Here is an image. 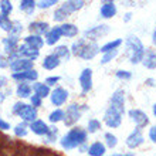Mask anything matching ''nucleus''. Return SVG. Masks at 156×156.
<instances>
[{
    "label": "nucleus",
    "instance_id": "obj_1",
    "mask_svg": "<svg viewBox=\"0 0 156 156\" xmlns=\"http://www.w3.org/2000/svg\"><path fill=\"white\" fill-rule=\"evenodd\" d=\"M87 142V131H84L82 128H73L67 135H64L60 140V144L64 149L70 151V149L78 148Z\"/></svg>",
    "mask_w": 156,
    "mask_h": 156
},
{
    "label": "nucleus",
    "instance_id": "obj_2",
    "mask_svg": "<svg viewBox=\"0 0 156 156\" xmlns=\"http://www.w3.org/2000/svg\"><path fill=\"white\" fill-rule=\"evenodd\" d=\"M125 45H126V54L128 58L132 64H138L144 60L145 55V47L142 44V41L136 36H128L126 41H125Z\"/></svg>",
    "mask_w": 156,
    "mask_h": 156
},
{
    "label": "nucleus",
    "instance_id": "obj_3",
    "mask_svg": "<svg viewBox=\"0 0 156 156\" xmlns=\"http://www.w3.org/2000/svg\"><path fill=\"white\" fill-rule=\"evenodd\" d=\"M81 107L77 105V104H71L70 107L67 108V112H66V118H64V123L67 126H71L77 122L78 119L81 118Z\"/></svg>",
    "mask_w": 156,
    "mask_h": 156
},
{
    "label": "nucleus",
    "instance_id": "obj_4",
    "mask_svg": "<svg viewBox=\"0 0 156 156\" xmlns=\"http://www.w3.org/2000/svg\"><path fill=\"white\" fill-rule=\"evenodd\" d=\"M67 98H68V91L62 87H57L55 90L50 94V101L54 107H61L67 102Z\"/></svg>",
    "mask_w": 156,
    "mask_h": 156
},
{
    "label": "nucleus",
    "instance_id": "obj_5",
    "mask_svg": "<svg viewBox=\"0 0 156 156\" xmlns=\"http://www.w3.org/2000/svg\"><path fill=\"white\" fill-rule=\"evenodd\" d=\"M121 114H119L116 109H114V108H108L107 112H105V115H104V121H105V123H107L109 128H118L119 125H121V122H122V118H121Z\"/></svg>",
    "mask_w": 156,
    "mask_h": 156
},
{
    "label": "nucleus",
    "instance_id": "obj_6",
    "mask_svg": "<svg viewBox=\"0 0 156 156\" xmlns=\"http://www.w3.org/2000/svg\"><path fill=\"white\" fill-rule=\"evenodd\" d=\"M111 108L116 109L121 115L125 112V92H123V90H116L115 92L112 94Z\"/></svg>",
    "mask_w": 156,
    "mask_h": 156
},
{
    "label": "nucleus",
    "instance_id": "obj_7",
    "mask_svg": "<svg viewBox=\"0 0 156 156\" xmlns=\"http://www.w3.org/2000/svg\"><path fill=\"white\" fill-rule=\"evenodd\" d=\"M80 85H81V90L84 94L92 90V70L91 68L82 70V73L80 74Z\"/></svg>",
    "mask_w": 156,
    "mask_h": 156
},
{
    "label": "nucleus",
    "instance_id": "obj_8",
    "mask_svg": "<svg viewBox=\"0 0 156 156\" xmlns=\"http://www.w3.org/2000/svg\"><path fill=\"white\" fill-rule=\"evenodd\" d=\"M17 115L20 116L23 121L31 123V122H34V121H37V108H34L33 105H27V104H24V107L19 111Z\"/></svg>",
    "mask_w": 156,
    "mask_h": 156
},
{
    "label": "nucleus",
    "instance_id": "obj_9",
    "mask_svg": "<svg viewBox=\"0 0 156 156\" xmlns=\"http://www.w3.org/2000/svg\"><path fill=\"white\" fill-rule=\"evenodd\" d=\"M17 53H19V57L20 58H27V60H37L40 53H38V50L33 48V47H30L27 44H21L17 47Z\"/></svg>",
    "mask_w": 156,
    "mask_h": 156
},
{
    "label": "nucleus",
    "instance_id": "obj_10",
    "mask_svg": "<svg viewBox=\"0 0 156 156\" xmlns=\"http://www.w3.org/2000/svg\"><path fill=\"white\" fill-rule=\"evenodd\" d=\"M129 118L132 119V122H135V125L138 128H144L149 123L148 115L140 109H131L129 111Z\"/></svg>",
    "mask_w": 156,
    "mask_h": 156
},
{
    "label": "nucleus",
    "instance_id": "obj_11",
    "mask_svg": "<svg viewBox=\"0 0 156 156\" xmlns=\"http://www.w3.org/2000/svg\"><path fill=\"white\" fill-rule=\"evenodd\" d=\"M33 64H34V61H31V60L19 58V60H14V61L10 62V68L14 73H23V71L33 70Z\"/></svg>",
    "mask_w": 156,
    "mask_h": 156
},
{
    "label": "nucleus",
    "instance_id": "obj_12",
    "mask_svg": "<svg viewBox=\"0 0 156 156\" xmlns=\"http://www.w3.org/2000/svg\"><path fill=\"white\" fill-rule=\"evenodd\" d=\"M144 135H142V132H140V129L138 128V129H135V131L132 132L131 135L126 138V140H125V144H126V146L129 149H136L139 148L140 145L144 144Z\"/></svg>",
    "mask_w": 156,
    "mask_h": 156
},
{
    "label": "nucleus",
    "instance_id": "obj_13",
    "mask_svg": "<svg viewBox=\"0 0 156 156\" xmlns=\"http://www.w3.org/2000/svg\"><path fill=\"white\" fill-rule=\"evenodd\" d=\"M98 53H99L98 44H97L95 41H90V43H85L84 48H82V51L80 53L78 57L84 58V60H92Z\"/></svg>",
    "mask_w": 156,
    "mask_h": 156
},
{
    "label": "nucleus",
    "instance_id": "obj_14",
    "mask_svg": "<svg viewBox=\"0 0 156 156\" xmlns=\"http://www.w3.org/2000/svg\"><path fill=\"white\" fill-rule=\"evenodd\" d=\"M108 31H109V26H107V24L95 26V27H92V29L87 30L85 33H84V37H85V38H91L92 41H95V38L102 37V36H105Z\"/></svg>",
    "mask_w": 156,
    "mask_h": 156
},
{
    "label": "nucleus",
    "instance_id": "obj_15",
    "mask_svg": "<svg viewBox=\"0 0 156 156\" xmlns=\"http://www.w3.org/2000/svg\"><path fill=\"white\" fill-rule=\"evenodd\" d=\"M13 80L16 81H37L38 78V73L36 70H29V71H23V73H13L12 75Z\"/></svg>",
    "mask_w": 156,
    "mask_h": 156
},
{
    "label": "nucleus",
    "instance_id": "obj_16",
    "mask_svg": "<svg viewBox=\"0 0 156 156\" xmlns=\"http://www.w3.org/2000/svg\"><path fill=\"white\" fill-rule=\"evenodd\" d=\"M99 14L104 19H111L116 14V6L114 2H104L99 9Z\"/></svg>",
    "mask_w": 156,
    "mask_h": 156
},
{
    "label": "nucleus",
    "instance_id": "obj_17",
    "mask_svg": "<svg viewBox=\"0 0 156 156\" xmlns=\"http://www.w3.org/2000/svg\"><path fill=\"white\" fill-rule=\"evenodd\" d=\"M30 129H31L33 133H36V135L45 136L47 133H48V131H50V126L44 122V121L37 119V121H34V122L30 123Z\"/></svg>",
    "mask_w": 156,
    "mask_h": 156
},
{
    "label": "nucleus",
    "instance_id": "obj_18",
    "mask_svg": "<svg viewBox=\"0 0 156 156\" xmlns=\"http://www.w3.org/2000/svg\"><path fill=\"white\" fill-rule=\"evenodd\" d=\"M48 23H45V21H33V23H30L29 26V30L31 31L33 34L36 36H43V34H47L48 33Z\"/></svg>",
    "mask_w": 156,
    "mask_h": 156
},
{
    "label": "nucleus",
    "instance_id": "obj_19",
    "mask_svg": "<svg viewBox=\"0 0 156 156\" xmlns=\"http://www.w3.org/2000/svg\"><path fill=\"white\" fill-rule=\"evenodd\" d=\"M60 58L55 55V54H48V55H45L44 60H43V68L45 70H55L58 66H60Z\"/></svg>",
    "mask_w": 156,
    "mask_h": 156
},
{
    "label": "nucleus",
    "instance_id": "obj_20",
    "mask_svg": "<svg viewBox=\"0 0 156 156\" xmlns=\"http://www.w3.org/2000/svg\"><path fill=\"white\" fill-rule=\"evenodd\" d=\"M61 29L60 26L58 27H53L51 30H48V33L45 34V43L48 45H54L60 38H61Z\"/></svg>",
    "mask_w": 156,
    "mask_h": 156
},
{
    "label": "nucleus",
    "instance_id": "obj_21",
    "mask_svg": "<svg viewBox=\"0 0 156 156\" xmlns=\"http://www.w3.org/2000/svg\"><path fill=\"white\" fill-rule=\"evenodd\" d=\"M60 29H61V34L64 37L73 38L78 34V27L73 23H64V24L60 26Z\"/></svg>",
    "mask_w": 156,
    "mask_h": 156
},
{
    "label": "nucleus",
    "instance_id": "obj_22",
    "mask_svg": "<svg viewBox=\"0 0 156 156\" xmlns=\"http://www.w3.org/2000/svg\"><path fill=\"white\" fill-rule=\"evenodd\" d=\"M24 44L30 45V47H33L36 50H40L43 48V45H44V40L40 37V36H36V34H30L27 37L24 38Z\"/></svg>",
    "mask_w": 156,
    "mask_h": 156
},
{
    "label": "nucleus",
    "instance_id": "obj_23",
    "mask_svg": "<svg viewBox=\"0 0 156 156\" xmlns=\"http://www.w3.org/2000/svg\"><path fill=\"white\" fill-rule=\"evenodd\" d=\"M142 62H144V66L146 67V68H149V70L156 68V53L152 51V50H146Z\"/></svg>",
    "mask_w": 156,
    "mask_h": 156
},
{
    "label": "nucleus",
    "instance_id": "obj_24",
    "mask_svg": "<svg viewBox=\"0 0 156 156\" xmlns=\"http://www.w3.org/2000/svg\"><path fill=\"white\" fill-rule=\"evenodd\" d=\"M3 44H4V50H6V53L7 54L13 53V51H16L17 47H19V37L10 34V37L3 38Z\"/></svg>",
    "mask_w": 156,
    "mask_h": 156
},
{
    "label": "nucleus",
    "instance_id": "obj_25",
    "mask_svg": "<svg viewBox=\"0 0 156 156\" xmlns=\"http://www.w3.org/2000/svg\"><path fill=\"white\" fill-rule=\"evenodd\" d=\"M84 4H85V3H84L82 0H80V2H78V0H70V2H64L61 7L64 9L68 14H70V13L77 12V10L82 9V7H84Z\"/></svg>",
    "mask_w": 156,
    "mask_h": 156
},
{
    "label": "nucleus",
    "instance_id": "obj_26",
    "mask_svg": "<svg viewBox=\"0 0 156 156\" xmlns=\"http://www.w3.org/2000/svg\"><path fill=\"white\" fill-rule=\"evenodd\" d=\"M33 91L36 92V95H38L40 98H45V97H50V87L44 82H36L33 85Z\"/></svg>",
    "mask_w": 156,
    "mask_h": 156
},
{
    "label": "nucleus",
    "instance_id": "obj_27",
    "mask_svg": "<svg viewBox=\"0 0 156 156\" xmlns=\"http://www.w3.org/2000/svg\"><path fill=\"white\" fill-rule=\"evenodd\" d=\"M87 152L90 153V156H104L105 155V145L101 142H95L88 148Z\"/></svg>",
    "mask_w": 156,
    "mask_h": 156
},
{
    "label": "nucleus",
    "instance_id": "obj_28",
    "mask_svg": "<svg viewBox=\"0 0 156 156\" xmlns=\"http://www.w3.org/2000/svg\"><path fill=\"white\" fill-rule=\"evenodd\" d=\"M31 91H33V88H31L29 84L20 82V84L17 85L16 94H17V97H20V98H29L30 95H31Z\"/></svg>",
    "mask_w": 156,
    "mask_h": 156
},
{
    "label": "nucleus",
    "instance_id": "obj_29",
    "mask_svg": "<svg viewBox=\"0 0 156 156\" xmlns=\"http://www.w3.org/2000/svg\"><path fill=\"white\" fill-rule=\"evenodd\" d=\"M122 44V40L121 38H118V40H114V41H109V43H107V44H104L101 48H99V51L104 54L107 53H111V51H114V50H118V47Z\"/></svg>",
    "mask_w": 156,
    "mask_h": 156
},
{
    "label": "nucleus",
    "instance_id": "obj_30",
    "mask_svg": "<svg viewBox=\"0 0 156 156\" xmlns=\"http://www.w3.org/2000/svg\"><path fill=\"white\" fill-rule=\"evenodd\" d=\"M54 54L57 55L58 58H62V60H68L71 55V50L67 47V45H58L54 50Z\"/></svg>",
    "mask_w": 156,
    "mask_h": 156
},
{
    "label": "nucleus",
    "instance_id": "obj_31",
    "mask_svg": "<svg viewBox=\"0 0 156 156\" xmlns=\"http://www.w3.org/2000/svg\"><path fill=\"white\" fill-rule=\"evenodd\" d=\"M64 118H66V112L62 111V109H60V108L54 109L48 115V119L51 123H57V122H60V121H64Z\"/></svg>",
    "mask_w": 156,
    "mask_h": 156
},
{
    "label": "nucleus",
    "instance_id": "obj_32",
    "mask_svg": "<svg viewBox=\"0 0 156 156\" xmlns=\"http://www.w3.org/2000/svg\"><path fill=\"white\" fill-rule=\"evenodd\" d=\"M37 3L33 2V0H21L20 2V10L26 12L27 14H31L34 12V9H36Z\"/></svg>",
    "mask_w": 156,
    "mask_h": 156
},
{
    "label": "nucleus",
    "instance_id": "obj_33",
    "mask_svg": "<svg viewBox=\"0 0 156 156\" xmlns=\"http://www.w3.org/2000/svg\"><path fill=\"white\" fill-rule=\"evenodd\" d=\"M0 27L4 30V31H9L12 33V29H13V21H10L7 16L4 14H0Z\"/></svg>",
    "mask_w": 156,
    "mask_h": 156
},
{
    "label": "nucleus",
    "instance_id": "obj_34",
    "mask_svg": "<svg viewBox=\"0 0 156 156\" xmlns=\"http://www.w3.org/2000/svg\"><path fill=\"white\" fill-rule=\"evenodd\" d=\"M84 45H85V40L84 38H80V40L74 41L73 45H71V53L74 54V55H80V53L84 48Z\"/></svg>",
    "mask_w": 156,
    "mask_h": 156
},
{
    "label": "nucleus",
    "instance_id": "obj_35",
    "mask_svg": "<svg viewBox=\"0 0 156 156\" xmlns=\"http://www.w3.org/2000/svg\"><path fill=\"white\" fill-rule=\"evenodd\" d=\"M68 16H70V14H68L64 9L58 7L57 10L54 12V16L53 17H54V20H55V21H64V20H67V17H68Z\"/></svg>",
    "mask_w": 156,
    "mask_h": 156
},
{
    "label": "nucleus",
    "instance_id": "obj_36",
    "mask_svg": "<svg viewBox=\"0 0 156 156\" xmlns=\"http://www.w3.org/2000/svg\"><path fill=\"white\" fill-rule=\"evenodd\" d=\"M0 10H2V14H4V16L10 14L13 10L12 3H10L9 0H2V2H0Z\"/></svg>",
    "mask_w": 156,
    "mask_h": 156
},
{
    "label": "nucleus",
    "instance_id": "obj_37",
    "mask_svg": "<svg viewBox=\"0 0 156 156\" xmlns=\"http://www.w3.org/2000/svg\"><path fill=\"white\" fill-rule=\"evenodd\" d=\"M98 129H101V122L95 118L90 119V121H88V132H90V133H95Z\"/></svg>",
    "mask_w": 156,
    "mask_h": 156
},
{
    "label": "nucleus",
    "instance_id": "obj_38",
    "mask_svg": "<svg viewBox=\"0 0 156 156\" xmlns=\"http://www.w3.org/2000/svg\"><path fill=\"white\" fill-rule=\"evenodd\" d=\"M14 135L19 136V138H24L27 135V125L26 123H19L16 128H14Z\"/></svg>",
    "mask_w": 156,
    "mask_h": 156
},
{
    "label": "nucleus",
    "instance_id": "obj_39",
    "mask_svg": "<svg viewBox=\"0 0 156 156\" xmlns=\"http://www.w3.org/2000/svg\"><path fill=\"white\" fill-rule=\"evenodd\" d=\"M105 142H107V145L109 146V148H115L116 145H118V139H116V136L114 135V133H111V132L105 133Z\"/></svg>",
    "mask_w": 156,
    "mask_h": 156
},
{
    "label": "nucleus",
    "instance_id": "obj_40",
    "mask_svg": "<svg viewBox=\"0 0 156 156\" xmlns=\"http://www.w3.org/2000/svg\"><path fill=\"white\" fill-rule=\"evenodd\" d=\"M57 135H58V129L55 126L50 128L48 133L45 135V142H54V140L57 139Z\"/></svg>",
    "mask_w": 156,
    "mask_h": 156
},
{
    "label": "nucleus",
    "instance_id": "obj_41",
    "mask_svg": "<svg viewBox=\"0 0 156 156\" xmlns=\"http://www.w3.org/2000/svg\"><path fill=\"white\" fill-rule=\"evenodd\" d=\"M116 55H118V50H114V51H111V53L104 54V57L101 58V62H102V64H107V62L112 61V60H114Z\"/></svg>",
    "mask_w": 156,
    "mask_h": 156
},
{
    "label": "nucleus",
    "instance_id": "obj_42",
    "mask_svg": "<svg viewBox=\"0 0 156 156\" xmlns=\"http://www.w3.org/2000/svg\"><path fill=\"white\" fill-rule=\"evenodd\" d=\"M21 30H23V26L20 24V21H13V29H12V36H16L19 37L21 33Z\"/></svg>",
    "mask_w": 156,
    "mask_h": 156
},
{
    "label": "nucleus",
    "instance_id": "obj_43",
    "mask_svg": "<svg viewBox=\"0 0 156 156\" xmlns=\"http://www.w3.org/2000/svg\"><path fill=\"white\" fill-rule=\"evenodd\" d=\"M116 77H118L119 80H131V78H132V73H131V71L119 70V71H116Z\"/></svg>",
    "mask_w": 156,
    "mask_h": 156
},
{
    "label": "nucleus",
    "instance_id": "obj_44",
    "mask_svg": "<svg viewBox=\"0 0 156 156\" xmlns=\"http://www.w3.org/2000/svg\"><path fill=\"white\" fill-rule=\"evenodd\" d=\"M57 2L55 0H41V2H38L37 3V7H40V9H48V7H51L53 4H55Z\"/></svg>",
    "mask_w": 156,
    "mask_h": 156
},
{
    "label": "nucleus",
    "instance_id": "obj_45",
    "mask_svg": "<svg viewBox=\"0 0 156 156\" xmlns=\"http://www.w3.org/2000/svg\"><path fill=\"white\" fill-rule=\"evenodd\" d=\"M30 101H31V105H33L34 108H38V107H41V102H43V98H40L38 95H31L30 97Z\"/></svg>",
    "mask_w": 156,
    "mask_h": 156
},
{
    "label": "nucleus",
    "instance_id": "obj_46",
    "mask_svg": "<svg viewBox=\"0 0 156 156\" xmlns=\"http://www.w3.org/2000/svg\"><path fill=\"white\" fill-rule=\"evenodd\" d=\"M27 151H30V148H27V146H19L14 151L13 156H27Z\"/></svg>",
    "mask_w": 156,
    "mask_h": 156
},
{
    "label": "nucleus",
    "instance_id": "obj_47",
    "mask_svg": "<svg viewBox=\"0 0 156 156\" xmlns=\"http://www.w3.org/2000/svg\"><path fill=\"white\" fill-rule=\"evenodd\" d=\"M58 81H60V77H48L47 80H45V84H47L48 87L50 85H55Z\"/></svg>",
    "mask_w": 156,
    "mask_h": 156
},
{
    "label": "nucleus",
    "instance_id": "obj_48",
    "mask_svg": "<svg viewBox=\"0 0 156 156\" xmlns=\"http://www.w3.org/2000/svg\"><path fill=\"white\" fill-rule=\"evenodd\" d=\"M10 66L9 62V58H6L4 55H0V68H6V67Z\"/></svg>",
    "mask_w": 156,
    "mask_h": 156
},
{
    "label": "nucleus",
    "instance_id": "obj_49",
    "mask_svg": "<svg viewBox=\"0 0 156 156\" xmlns=\"http://www.w3.org/2000/svg\"><path fill=\"white\" fill-rule=\"evenodd\" d=\"M149 138H151L152 142L156 144V126H152L151 129H149Z\"/></svg>",
    "mask_w": 156,
    "mask_h": 156
},
{
    "label": "nucleus",
    "instance_id": "obj_50",
    "mask_svg": "<svg viewBox=\"0 0 156 156\" xmlns=\"http://www.w3.org/2000/svg\"><path fill=\"white\" fill-rule=\"evenodd\" d=\"M24 107V102H16L14 104V107H13V114H19V111H20L21 108Z\"/></svg>",
    "mask_w": 156,
    "mask_h": 156
},
{
    "label": "nucleus",
    "instance_id": "obj_51",
    "mask_svg": "<svg viewBox=\"0 0 156 156\" xmlns=\"http://www.w3.org/2000/svg\"><path fill=\"white\" fill-rule=\"evenodd\" d=\"M7 129H10V125L0 118V131H7Z\"/></svg>",
    "mask_w": 156,
    "mask_h": 156
},
{
    "label": "nucleus",
    "instance_id": "obj_52",
    "mask_svg": "<svg viewBox=\"0 0 156 156\" xmlns=\"http://www.w3.org/2000/svg\"><path fill=\"white\" fill-rule=\"evenodd\" d=\"M111 156H133V155L132 153H125V155L123 153H115V155H111Z\"/></svg>",
    "mask_w": 156,
    "mask_h": 156
},
{
    "label": "nucleus",
    "instance_id": "obj_53",
    "mask_svg": "<svg viewBox=\"0 0 156 156\" xmlns=\"http://www.w3.org/2000/svg\"><path fill=\"white\" fill-rule=\"evenodd\" d=\"M131 16H132L131 13H126V14H125V21H129V20H131Z\"/></svg>",
    "mask_w": 156,
    "mask_h": 156
},
{
    "label": "nucleus",
    "instance_id": "obj_54",
    "mask_svg": "<svg viewBox=\"0 0 156 156\" xmlns=\"http://www.w3.org/2000/svg\"><path fill=\"white\" fill-rule=\"evenodd\" d=\"M4 84H6V78H4V77H0V87L4 85Z\"/></svg>",
    "mask_w": 156,
    "mask_h": 156
},
{
    "label": "nucleus",
    "instance_id": "obj_55",
    "mask_svg": "<svg viewBox=\"0 0 156 156\" xmlns=\"http://www.w3.org/2000/svg\"><path fill=\"white\" fill-rule=\"evenodd\" d=\"M152 41H153V44L156 45V29H155V31H153V36H152Z\"/></svg>",
    "mask_w": 156,
    "mask_h": 156
},
{
    "label": "nucleus",
    "instance_id": "obj_56",
    "mask_svg": "<svg viewBox=\"0 0 156 156\" xmlns=\"http://www.w3.org/2000/svg\"><path fill=\"white\" fill-rule=\"evenodd\" d=\"M153 82H155V81H153L152 78H149V80H146V84H148V85H153Z\"/></svg>",
    "mask_w": 156,
    "mask_h": 156
},
{
    "label": "nucleus",
    "instance_id": "obj_57",
    "mask_svg": "<svg viewBox=\"0 0 156 156\" xmlns=\"http://www.w3.org/2000/svg\"><path fill=\"white\" fill-rule=\"evenodd\" d=\"M4 98H6V95H4V94H2V92H0V102H3V101H4Z\"/></svg>",
    "mask_w": 156,
    "mask_h": 156
},
{
    "label": "nucleus",
    "instance_id": "obj_58",
    "mask_svg": "<svg viewBox=\"0 0 156 156\" xmlns=\"http://www.w3.org/2000/svg\"><path fill=\"white\" fill-rule=\"evenodd\" d=\"M153 115L156 116V102H155V105H153Z\"/></svg>",
    "mask_w": 156,
    "mask_h": 156
},
{
    "label": "nucleus",
    "instance_id": "obj_59",
    "mask_svg": "<svg viewBox=\"0 0 156 156\" xmlns=\"http://www.w3.org/2000/svg\"><path fill=\"white\" fill-rule=\"evenodd\" d=\"M0 156H3V148L0 146Z\"/></svg>",
    "mask_w": 156,
    "mask_h": 156
}]
</instances>
